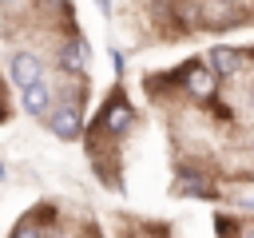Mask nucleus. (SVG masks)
I'll list each match as a JSON object with an SVG mask.
<instances>
[{
    "label": "nucleus",
    "mask_w": 254,
    "mask_h": 238,
    "mask_svg": "<svg viewBox=\"0 0 254 238\" xmlns=\"http://www.w3.org/2000/svg\"><path fill=\"white\" fill-rule=\"evenodd\" d=\"M127 123H131V107H127L123 99H115V103L103 111V131L119 135V131H127Z\"/></svg>",
    "instance_id": "obj_6"
},
{
    "label": "nucleus",
    "mask_w": 254,
    "mask_h": 238,
    "mask_svg": "<svg viewBox=\"0 0 254 238\" xmlns=\"http://www.w3.org/2000/svg\"><path fill=\"white\" fill-rule=\"evenodd\" d=\"M0 178H4V163H0Z\"/></svg>",
    "instance_id": "obj_11"
},
{
    "label": "nucleus",
    "mask_w": 254,
    "mask_h": 238,
    "mask_svg": "<svg viewBox=\"0 0 254 238\" xmlns=\"http://www.w3.org/2000/svg\"><path fill=\"white\" fill-rule=\"evenodd\" d=\"M12 238H44V234H40V230H36V226H20V230H16V234H12Z\"/></svg>",
    "instance_id": "obj_9"
},
{
    "label": "nucleus",
    "mask_w": 254,
    "mask_h": 238,
    "mask_svg": "<svg viewBox=\"0 0 254 238\" xmlns=\"http://www.w3.org/2000/svg\"><path fill=\"white\" fill-rule=\"evenodd\" d=\"M206 12H210V16H206V24H210V28H218V24H230V16H226V12H234V4H230V0H210V4H206Z\"/></svg>",
    "instance_id": "obj_8"
},
{
    "label": "nucleus",
    "mask_w": 254,
    "mask_h": 238,
    "mask_svg": "<svg viewBox=\"0 0 254 238\" xmlns=\"http://www.w3.org/2000/svg\"><path fill=\"white\" fill-rule=\"evenodd\" d=\"M242 238H254V226H246V230H242Z\"/></svg>",
    "instance_id": "obj_10"
},
{
    "label": "nucleus",
    "mask_w": 254,
    "mask_h": 238,
    "mask_svg": "<svg viewBox=\"0 0 254 238\" xmlns=\"http://www.w3.org/2000/svg\"><path fill=\"white\" fill-rule=\"evenodd\" d=\"M60 63L67 67V71H83V40H71V44H64V52H60Z\"/></svg>",
    "instance_id": "obj_7"
},
{
    "label": "nucleus",
    "mask_w": 254,
    "mask_h": 238,
    "mask_svg": "<svg viewBox=\"0 0 254 238\" xmlns=\"http://www.w3.org/2000/svg\"><path fill=\"white\" fill-rule=\"evenodd\" d=\"M8 71H12V83L24 91V87H32V83H40V60L32 56V52H16L12 56V63H8Z\"/></svg>",
    "instance_id": "obj_3"
},
{
    "label": "nucleus",
    "mask_w": 254,
    "mask_h": 238,
    "mask_svg": "<svg viewBox=\"0 0 254 238\" xmlns=\"http://www.w3.org/2000/svg\"><path fill=\"white\" fill-rule=\"evenodd\" d=\"M230 4H234V0H230Z\"/></svg>",
    "instance_id": "obj_13"
},
{
    "label": "nucleus",
    "mask_w": 254,
    "mask_h": 238,
    "mask_svg": "<svg viewBox=\"0 0 254 238\" xmlns=\"http://www.w3.org/2000/svg\"><path fill=\"white\" fill-rule=\"evenodd\" d=\"M24 111H28V115H48V111H52V91H48L44 79L32 83V87H24Z\"/></svg>",
    "instance_id": "obj_5"
},
{
    "label": "nucleus",
    "mask_w": 254,
    "mask_h": 238,
    "mask_svg": "<svg viewBox=\"0 0 254 238\" xmlns=\"http://www.w3.org/2000/svg\"><path fill=\"white\" fill-rule=\"evenodd\" d=\"M0 4H12V0H0Z\"/></svg>",
    "instance_id": "obj_12"
},
{
    "label": "nucleus",
    "mask_w": 254,
    "mask_h": 238,
    "mask_svg": "<svg viewBox=\"0 0 254 238\" xmlns=\"http://www.w3.org/2000/svg\"><path fill=\"white\" fill-rule=\"evenodd\" d=\"M183 83H187V91H190L194 99H210L214 87H218V75H214L210 67H202V63H190V67L183 71Z\"/></svg>",
    "instance_id": "obj_4"
},
{
    "label": "nucleus",
    "mask_w": 254,
    "mask_h": 238,
    "mask_svg": "<svg viewBox=\"0 0 254 238\" xmlns=\"http://www.w3.org/2000/svg\"><path fill=\"white\" fill-rule=\"evenodd\" d=\"M44 119H48L52 135H60V139H75V135L83 131V119H79V107H75V103H64V107L48 111Z\"/></svg>",
    "instance_id": "obj_2"
},
{
    "label": "nucleus",
    "mask_w": 254,
    "mask_h": 238,
    "mask_svg": "<svg viewBox=\"0 0 254 238\" xmlns=\"http://www.w3.org/2000/svg\"><path fill=\"white\" fill-rule=\"evenodd\" d=\"M206 63H210L214 75H242V71L250 67V56H242V52H234V48L222 44V48H210Z\"/></svg>",
    "instance_id": "obj_1"
}]
</instances>
